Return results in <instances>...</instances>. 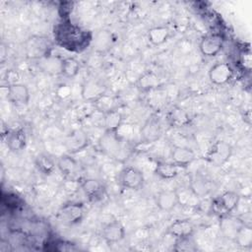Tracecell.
<instances>
[{"instance_id":"33","label":"cell","mask_w":252,"mask_h":252,"mask_svg":"<svg viewBox=\"0 0 252 252\" xmlns=\"http://www.w3.org/2000/svg\"><path fill=\"white\" fill-rule=\"evenodd\" d=\"M57 95L61 98H66L71 94V89L67 85H60L56 91Z\"/></svg>"},{"instance_id":"14","label":"cell","mask_w":252,"mask_h":252,"mask_svg":"<svg viewBox=\"0 0 252 252\" xmlns=\"http://www.w3.org/2000/svg\"><path fill=\"white\" fill-rule=\"evenodd\" d=\"M104 87L94 80H88L82 86V97L87 101L94 102L97 98L104 94Z\"/></svg>"},{"instance_id":"18","label":"cell","mask_w":252,"mask_h":252,"mask_svg":"<svg viewBox=\"0 0 252 252\" xmlns=\"http://www.w3.org/2000/svg\"><path fill=\"white\" fill-rule=\"evenodd\" d=\"M171 158L176 165L186 167L195 159V153L187 147H174L171 151Z\"/></svg>"},{"instance_id":"3","label":"cell","mask_w":252,"mask_h":252,"mask_svg":"<svg viewBox=\"0 0 252 252\" xmlns=\"http://www.w3.org/2000/svg\"><path fill=\"white\" fill-rule=\"evenodd\" d=\"M231 154L232 147L228 143L217 141L210 147L205 158L215 166H221L230 158Z\"/></svg>"},{"instance_id":"1","label":"cell","mask_w":252,"mask_h":252,"mask_svg":"<svg viewBox=\"0 0 252 252\" xmlns=\"http://www.w3.org/2000/svg\"><path fill=\"white\" fill-rule=\"evenodd\" d=\"M54 37L58 44L71 51L83 50L92 39L88 31H84L70 22L57 25L54 28Z\"/></svg>"},{"instance_id":"34","label":"cell","mask_w":252,"mask_h":252,"mask_svg":"<svg viewBox=\"0 0 252 252\" xmlns=\"http://www.w3.org/2000/svg\"><path fill=\"white\" fill-rule=\"evenodd\" d=\"M241 64L243 65V67L245 68V69H247V70H250V68H251V54H250V52L248 51V52H243L242 54H241Z\"/></svg>"},{"instance_id":"5","label":"cell","mask_w":252,"mask_h":252,"mask_svg":"<svg viewBox=\"0 0 252 252\" xmlns=\"http://www.w3.org/2000/svg\"><path fill=\"white\" fill-rule=\"evenodd\" d=\"M141 140L144 143H154L161 136V125L158 117L156 114L151 115L140 131Z\"/></svg>"},{"instance_id":"6","label":"cell","mask_w":252,"mask_h":252,"mask_svg":"<svg viewBox=\"0 0 252 252\" xmlns=\"http://www.w3.org/2000/svg\"><path fill=\"white\" fill-rule=\"evenodd\" d=\"M119 182L125 188L138 190L144 184V175L138 168L134 166H126L120 172Z\"/></svg>"},{"instance_id":"19","label":"cell","mask_w":252,"mask_h":252,"mask_svg":"<svg viewBox=\"0 0 252 252\" xmlns=\"http://www.w3.org/2000/svg\"><path fill=\"white\" fill-rule=\"evenodd\" d=\"M66 148L70 153H77L88 145V137L82 130H75L66 139Z\"/></svg>"},{"instance_id":"28","label":"cell","mask_w":252,"mask_h":252,"mask_svg":"<svg viewBox=\"0 0 252 252\" xmlns=\"http://www.w3.org/2000/svg\"><path fill=\"white\" fill-rule=\"evenodd\" d=\"M236 244L240 247H250L252 245V228L250 225L243 224L238 232L236 233L234 239Z\"/></svg>"},{"instance_id":"22","label":"cell","mask_w":252,"mask_h":252,"mask_svg":"<svg viewBox=\"0 0 252 252\" xmlns=\"http://www.w3.org/2000/svg\"><path fill=\"white\" fill-rule=\"evenodd\" d=\"M137 87L140 91L149 93L153 90L159 88V79L154 72L147 71L142 74L137 80Z\"/></svg>"},{"instance_id":"30","label":"cell","mask_w":252,"mask_h":252,"mask_svg":"<svg viewBox=\"0 0 252 252\" xmlns=\"http://www.w3.org/2000/svg\"><path fill=\"white\" fill-rule=\"evenodd\" d=\"M115 99L113 96H110L108 94H103L101 95L99 98H97L95 101H94V106L95 108L102 112L103 114L110 111V110H113V109H116L115 107Z\"/></svg>"},{"instance_id":"20","label":"cell","mask_w":252,"mask_h":252,"mask_svg":"<svg viewBox=\"0 0 252 252\" xmlns=\"http://www.w3.org/2000/svg\"><path fill=\"white\" fill-rule=\"evenodd\" d=\"M167 121L172 127L180 128L189 125L191 118L186 110L179 106H174L167 113Z\"/></svg>"},{"instance_id":"10","label":"cell","mask_w":252,"mask_h":252,"mask_svg":"<svg viewBox=\"0 0 252 252\" xmlns=\"http://www.w3.org/2000/svg\"><path fill=\"white\" fill-rule=\"evenodd\" d=\"M80 187L89 198L90 201H98L102 198L105 193V188L103 184L94 178H87L81 181Z\"/></svg>"},{"instance_id":"23","label":"cell","mask_w":252,"mask_h":252,"mask_svg":"<svg viewBox=\"0 0 252 252\" xmlns=\"http://www.w3.org/2000/svg\"><path fill=\"white\" fill-rule=\"evenodd\" d=\"M123 123V115L117 109L110 110L103 114V126L106 132L115 133Z\"/></svg>"},{"instance_id":"31","label":"cell","mask_w":252,"mask_h":252,"mask_svg":"<svg viewBox=\"0 0 252 252\" xmlns=\"http://www.w3.org/2000/svg\"><path fill=\"white\" fill-rule=\"evenodd\" d=\"M40 60L43 61V70L46 72L52 73H61V63L62 60H58L57 58H52L50 55H47Z\"/></svg>"},{"instance_id":"13","label":"cell","mask_w":252,"mask_h":252,"mask_svg":"<svg viewBox=\"0 0 252 252\" xmlns=\"http://www.w3.org/2000/svg\"><path fill=\"white\" fill-rule=\"evenodd\" d=\"M194 231V225L188 219H179L174 220L166 229V233L177 238L191 236Z\"/></svg>"},{"instance_id":"29","label":"cell","mask_w":252,"mask_h":252,"mask_svg":"<svg viewBox=\"0 0 252 252\" xmlns=\"http://www.w3.org/2000/svg\"><path fill=\"white\" fill-rule=\"evenodd\" d=\"M80 70V63L74 57H67L62 60L61 73L67 78H74Z\"/></svg>"},{"instance_id":"24","label":"cell","mask_w":252,"mask_h":252,"mask_svg":"<svg viewBox=\"0 0 252 252\" xmlns=\"http://www.w3.org/2000/svg\"><path fill=\"white\" fill-rule=\"evenodd\" d=\"M170 36V31L165 26H158L149 30L148 40L153 45H160L164 43Z\"/></svg>"},{"instance_id":"25","label":"cell","mask_w":252,"mask_h":252,"mask_svg":"<svg viewBox=\"0 0 252 252\" xmlns=\"http://www.w3.org/2000/svg\"><path fill=\"white\" fill-rule=\"evenodd\" d=\"M180 168L181 167L176 165L174 162H158L156 166L155 172L162 179H172L179 174Z\"/></svg>"},{"instance_id":"17","label":"cell","mask_w":252,"mask_h":252,"mask_svg":"<svg viewBox=\"0 0 252 252\" xmlns=\"http://www.w3.org/2000/svg\"><path fill=\"white\" fill-rule=\"evenodd\" d=\"M156 204L161 211H171L178 204L176 190H162L156 198Z\"/></svg>"},{"instance_id":"9","label":"cell","mask_w":252,"mask_h":252,"mask_svg":"<svg viewBox=\"0 0 252 252\" xmlns=\"http://www.w3.org/2000/svg\"><path fill=\"white\" fill-rule=\"evenodd\" d=\"M233 71L227 63H217L209 71V79L215 85H224L232 78Z\"/></svg>"},{"instance_id":"8","label":"cell","mask_w":252,"mask_h":252,"mask_svg":"<svg viewBox=\"0 0 252 252\" xmlns=\"http://www.w3.org/2000/svg\"><path fill=\"white\" fill-rule=\"evenodd\" d=\"M223 39L220 34L212 33L204 36L199 44L201 53L206 57L216 56L222 48Z\"/></svg>"},{"instance_id":"15","label":"cell","mask_w":252,"mask_h":252,"mask_svg":"<svg viewBox=\"0 0 252 252\" xmlns=\"http://www.w3.org/2000/svg\"><path fill=\"white\" fill-rule=\"evenodd\" d=\"M243 221L239 218H235L229 215H226L222 218H220V229L222 234L229 239H234L236 233L240 229V227L243 225Z\"/></svg>"},{"instance_id":"4","label":"cell","mask_w":252,"mask_h":252,"mask_svg":"<svg viewBox=\"0 0 252 252\" xmlns=\"http://www.w3.org/2000/svg\"><path fill=\"white\" fill-rule=\"evenodd\" d=\"M84 216L85 208L83 204L74 202L64 204L57 213L59 220L66 225H73L81 222Z\"/></svg>"},{"instance_id":"16","label":"cell","mask_w":252,"mask_h":252,"mask_svg":"<svg viewBox=\"0 0 252 252\" xmlns=\"http://www.w3.org/2000/svg\"><path fill=\"white\" fill-rule=\"evenodd\" d=\"M27 144L26 133L22 128L9 131L6 135V145L12 152H20L25 149Z\"/></svg>"},{"instance_id":"21","label":"cell","mask_w":252,"mask_h":252,"mask_svg":"<svg viewBox=\"0 0 252 252\" xmlns=\"http://www.w3.org/2000/svg\"><path fill=\"white\" fill-rule=\"evenodd\" d=\"M178 197V204L183 207H196L200 204L199 195L192 187H183L176 190Z\"/></svg>"},{"instance_id":"2","label":"cell","mask_w":252,"mask_h":252,"mask_svg":"<svg viewBox=\"0 0 252 252\" xmlns=\"http://www.w3.org/2000/svg\"><path fill=\"white\" fill-rule=\"evenodd\" d=\"M51 46V41L47 37L32 35L25 42V52L28 58L40 60L41 58L50 55Z\"/></svg>"},{"instance_id":"11","label":"cell","mask_w":252,"mask_h":252,"mask_svg":"<svg viewBox=\"0 0 252 252\" xmlns=\"http://www.w3.org/2000/svg\"><path fill=\"white\" fill-rule=\"evenodd\" d=\"M7 98L14 104L27 105L30 101V92L28 87L20 83L8 86Z\"/></svg>"},{"instance_id":"27","label":"cell","mask_w":252,"mask_h":252,"mask_svg":"<svg viewBox=\"0 0 252 252\" xmlns=\"http://www.w3.org/2000/svg\"><path fill=\"white\" fill-rule=\"evenodd\" d=\"M35 166L42 174L50 175L54 171L56 163L49 156L40 154L35 158Z\"/></svg>"},{"instance_id":"32","label":"cell","mask_w":252,"mask_h":252,"mask_svg":"<svg viewBox=\"0 0 252 252\" xmlns=\"http://www.w3.org/2000/svg\"><path fill=\"white\" fill-rule=\"evenodd\" d=\"M197 249L193 240L190 239V236L177 238L174 250L176 251H195Z\"/></svg>"},{"instance_id":"26","label":"cell","mask_w":252,"mask_h":252,"mask_svg":"<svg viewBox=\"0 0 252 252\" xmlns=\"http://www.w3.org/2000/svg\"><path fill=\"white\" fill-rule=\"evenodd\" d=\"M219 199L224 210L229 214L237 208L240 201V196L234 191H225L219 196Z\"/></svg>"},{"instance_id":"7","label":"cell","mask_w":252,"mask_h":252,"mask_svg":"<svg viewBox=\"0 0 252 252\" xmlns=\"http://www.w3.org/2000/svg\"><path fill=\"white\" fill-rule=\"evenodd\" d=\"M56 166L68 181H77L80 178V164L72 157L67 155L59 157L56 161Z\"/></svg>"},{"instance_id":"12","label":"cell","mask_w":252,"mask_h":252,"mask_svg":"<svg viewBox=\"0 0 252 252\" xmlns=\"http://www.w3.org/2000/svg\"><path fill=\"white\" fill-rule=\"evenodd\" d=\"M101 234L105 242L116 243L125 237V228L120 221L114 220L103 226Z\"/></svg>"}]
</instances>
